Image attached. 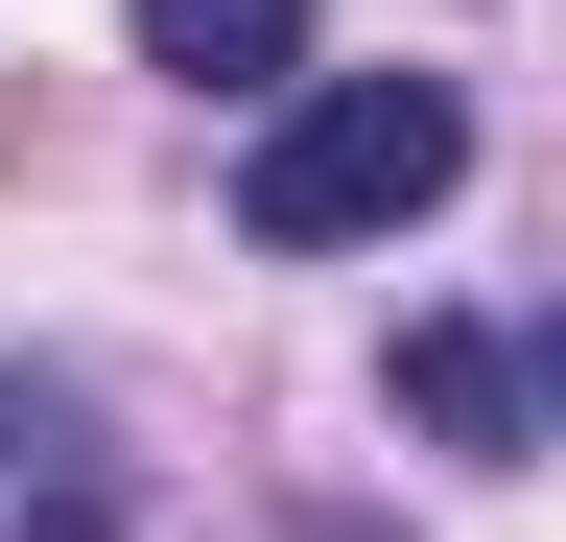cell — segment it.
Returning a JSON list of instances; mask_svg holds the SVG:
<instances>
[{
	"mask_svg": "<svg viewBox=\"0 0 566 542\" xmlns=\"http://www.w3.org/2000/svg\"><path fill=\"white\" fill-rule=\"evenodd\" d=\"M142 72H189V95H283V72H307V0H142Z\"/></svg>",
	"mask_w": 566,
	"mask_h": 542,
	"instance_id": "cell-3",
	"label": "cell"
},
{
	"mask_svg": "<svg viewBox=\"0 0 566 542\" xmlns=\"http://www.w3.org/2000/svg\"><path fill=\"white\" fill-rule=\"evenodd\" d=\"M401 401L449 448H520V401H543V354H495V330H401Z\"/></svg>",
	"mask_w": 566,
	"mask_h": 542,
	"instance_id": "cell-4",
	"label": "cell"
},
{
	"mask_svg": "<svg viewBox=\"0 0 566 542\" xmlns=\"http://www.w3.org/2000/svg\"><path fill=\"white\" fill-rule=\"evenodd\" d=\"M543 401H566V307H543Z\"/></svg>",
	"mask_w": 566,
	"mask_h": 542,
	"instance_id": "cell-5",
	"label": "cell"
},
{
	"mask_svg": "<svg viewBox=\"0 0 566 542\" xmlns=\"http://www.w3.org/2000/svg\"><path fill=\"white\" fill-rule=\"evenodd\" d=\"M0 542H118V425H95V378H0Z\"/></svg>",
	"mask_w": 566,
	"mask_h": 542,
	"instance_id": "cell-2",
	"label": "cell"
},
{
	"mask_svg": "<svg viewBox=\"0 0 566 542\" xmlns=\"http://www.w3.org/2000/svg\"><path fill=\"white\" fill-rule=\"evenodd\" d=\"M449 189H472V95H449V72H331V95H283V118H260L237 236H260V259H331V236L449 213Z\"/></svg>",
	"mask_w": 566,
	"mask_h": 542,
	"instance_id": "cell-1",
	"label": "cell"
}]
</instances>
